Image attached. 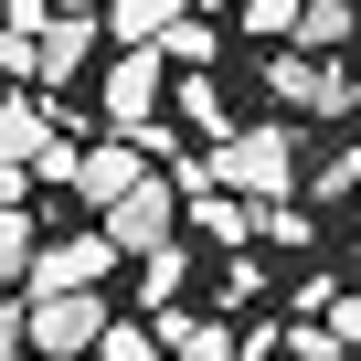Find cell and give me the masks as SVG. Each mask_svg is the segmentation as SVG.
<instances>
[{"label": "cell", "mask_w": 361, "mask_h": 361, "mask_svg": "<svg viewBox=\"0 0 361 361\" xmlns=\"http://www.w3.org/2000/svg\"><path fill=\"white\" fill-rule=\"evenodd\" d=\"M329 340H340V350H361V287H340V308H329Z\"/></svg>", "instance_id": "ffe728a7"}, {"label": "cell", "mask_w": 361, "mask_h": 361, "mask_svg": "<svg viewBox=\"0 0 361 361\" xmlns=\"http://www.w3.org/2000/svg\"><path fill=\"white\" fill-rule=\"evenodd\" d=\"M350 43H361L350 0H308V11H298V54H350Z\"/></svg>", "instance_id": "4fadbf2b"}, {"label": "cell", "mask_w": 361, "mask_h": 361, "mask_svg": "<svg viewBox=\"0 0 361 361\" xmlns=\"http://www.w3.org/2000/svg\"><path fill=\"white\" fill-rule=\"evenodd\" d=\"M224 192H245V202H276L287 192V128H245V138H213V159H202Z\"/></svg>", "instance_id": "277c9868"}, {"label": "cell", "mask_w": 361, "mask_h": 361, "mask_svg": "<svg viewBox=\"0 0 361 361\" xmlns=\"http://www.w3.org/2000/svg\"><path fill=\"white\" fill-rule=\"evenodd\" d=\"M266 85H276V106H287V117H361V85H350L340 64L298 54V43H287V54L266 64Z\"/></svg>", "instance_id": "7a4b0ae2"}, {"label": "cell", "mask_w": 361, "mask_h": 361, "mask_svg": "<svg viewBox=\"0 0 361 361\" xmlns=\"http://www.w3.org/2000/svg\"><path fill=\"white\" fill-rule=\"evenodd\" d=\"M159 54H170V64H213V54H224V32H213V22H180Z\"/></svg>", "instance_id": "e0dca14e"}, {"label": "cell", "mask_w": 361, "mask_h": 361, "mask_svg": "<svg viewBox=\"0 0 361 361\" xmlns=\"http://www.w3.org/2000/svg\"><path fill=\"white\" fill-rule=\"evenodd\" d=\"M43 54H32V32H11V22H0V75H32Z\"/></svg>", "instance_id": "44dd1931"}, {"label": "cell", "mask_w": 361, "mask_h": 361, "mask_svg": "<svg viewBox=\"0 0 361 361\" xmlns=\"http://www.w3.org/2000/svg\"><path fill=\"white\" fill-rule=\"evenodd\" d=\"M350 85H361V75H350Z\"/></svg>", "instance_id": "4316f807"}, {"label": "cell", "mask_w": 361, "mask_h": 361, "mask_svg": "<svg viewBox=\"0 0 361 361\" xmlns=\"http://www.w3.org/2000/svg\"><path fill=\"white\" fill-rule=\"evenodd\" d=\"M43 149H54V106L43 96H0V180L22 159H43Z\"/></svg>", "instance_id": "ba28073f"}, {"label": "cell", "mask_w": 361, "mask_h": 361, "mask_svg": "<svg viewBox=\"0 0 361 361\" xmlns=\"http://www.w3.org/2000/svg\"><path fill=\"white\" fill-rule=\"evenodd\" d=\"M159 96H170V54H159V43H117V64H106V85H96V117H106L117 138H149V128H159Z\"/></svg>", "instance_id": "6da1fadb"}, {"label": "cell", "mask_w": 361, "mask_h": 361, "mask_svg": "<svg viewBox=\"0 0 361 361\" xmlns=\"http://www.w3.org/2000/svg\"><path fill=\"white\" fill-rule=\"evenodd\" d=\"M159 350L170 361H245V340L224 319H192V308H159Z\"/></svg>", "instance_id": "9c48e42d"}, {"label": "cell", "mask_w": 361, "mask_h": 361, "mask_svg": "<svg viewBox=\"0 0 361 361\" xmlns=\"http://www.w3.org/2000/svg\"><path fill=\"white\" fill-rule=\"evenodd\" d=\"M22 340H32V308H11V298H0V361H11Z\"/></svg>", "instance_id": "603a6c76"}, {"label": "cell", "mask_w": 361, "mask_h": 361, "mask_svg": "<svg viewBox=\"0 0 361 361\" xmlns=\"http://www.w3.org/2000/svg\"><path fill=\"white\" fill-rule=\"evenodd\" d=\"M43 266V234H32V202H0V287H32Z\"/></svg>", "instance_id": "7c38bea8"}, {"label": "cell", "mask_w": 361, "mask_h": 361, "mask_svg": "<svg viewBox=\"0 0 361 361\" xmlns=\"http://www.w3.org/2000/svg\"><path fill=\"white\" fill-rule=\"evenodd\" d=\"M180 22H192V0H106V32L117 43H170Z\"/></svg>", "instance_id": "8fae6325"}, {"label": "cell", "mask_w": 361, "mask_h": 361, "mask_svg": "<svg viewBox=\"0 0 361 361\" xmlns=\"http://www.w3.org/2000/svg\"><path fill=\"white\" fill-rule=\"evenodd\" d=\"M276 350H287L276 329H245V361H276Z\"/></svg>", "instance_id": "cb8c5ba5"}, {"label": "cell", "mask_w": 361, "mask_h": 361, "mask_svg": "<svg viewBox=\"0 0 361 361\" xmlns=\"http://www.w3.org/2000/svg\"><path fill=\"white\" fill-rule=\"evenodd\" d=\"M32 308V350L43 361H85L106 340V287H64V298H22Z\"/></svg>", "instance_id": "3957f363"}, {"label": "cell", "mask_w": 361, "mask_h": 361, "mask_svg": "<svg viewBox=\"0 0 361 361\" xmlns=\"http://www.w3.org/2000/svg\"><path fill=\"white\" fill-rule=\"evenodd\" d=\"M213 11H234V0H213Z\"/></svg>", "instance_id": "484cf974"}, {"label": "cell", "mask_w": 361, "mask_h": 361, "mask_svg": "<svg viewBox=\"0 0 361 361\" xmlns=\"http://www.w3.org/2000/svg\"><path fill=\"white\" fill-rule=\"evenodd\" d=\"M54 11H75V22H96V11H106V0H54Z\"/></svg>", "instance_id": "d4e9b609"}, {"label": "cell", "mask_w": 361, "mask_h": 361, "mask_svg": "<svg viewBox=\"0 0 361 361\" xmlns=\"http://www.w3.org/2000/svg\"><path fill=\"white\" fill-rule=\"evenodd\" d=\"M180 287H192V255H180V245L138 255V298H149V308H180Z\"/></svg>", "instance_id": "5bb4252c"}, {"label": "cell", "mask_w": 361, "mask_h": 361, "mask_svg": "<svg viewBox=\"0 0 361 361\" xmlns=\"http://www.w3.org/2000/svg\"><path fill=\"white\" fill-rule=\"evenodd\" d=\"M117 266V245L106 234H64V245H43V266H32V298H64V287H96Z\"/></svg>", "instance_id": "52a82bcc"}, {"label": "cell", "mask_w": 361, "mask_h": 361, "mask_svg": "<svg viewBox=\"0 0 361 361\" xmlns=\"http://www.w3.org/2000/svg\"><path fill=\"white\" fill-rule=\"evenodd\" d=\"M234 11H245V32H298L308 0H234Z\"/></svg>", "instance_id": "ac0fdd59"}, {"label": "cell", "mask_w": 361, "mask_h": 361, "mask_svg": "<svg viewBox=\"0 0 361 361\" xmlns=\"http://www.w3.org/2000/svg\"><path fill=\"white\" fill-rule=\"evenodd\" d=\"M170 224H180V180H159V170L138 180L128 202H106V213H96V234H106L117 255H159V245H170Z\"/></svg>", "instance_id": "5b68a950"}, {"label": "cell", "mask_w": 361, "mask_h": 361, "mask_svg": "<svg viewBox=\"0 0 361 361\" xmlns=\"http://www.w3.org/2000/svg\"><path fill=\"white\" fill-rule=\"evenodd\" d=\"M170 106H180V117H192V128H213V138H224V96H213V85H202V75H192V85H180V96H170Z\"/></svg>", "instance_id": "d6986e66"}, {"label": "cell", "mask_w": 361, "mask_h": 361, "mask_svg": "<svg viewBox=\"0 0 361 361\" xmlns=\"http://www.w3.org/2000/svg\"><path fill=\"white\" fill-rule=\"evenodd\" d=\"M32 54H43L32 75H43V85H64V75H85V54H96V22H75V11H54V22L32 32Z\"/></svg>", "instance_id": "30bf717a"}, {"label": "cell", "mask_w": 361, "mask_h": 361, "mask_svg": "<svg viewBox=\"0 0 361 361\" xmlns=\"http://www.w3.org/2000/svg\"><path fill=\"white\" fill-rule=\"evenodd\" d=\"M138 180H149V170H138V138H106V149H85V159H75V202H85V213H106V202H128V192H138Z\"/></svg>", "instance_id": "8992f818"}, {"label": "cell", "mask_w": 361, "mask_h": 361, "mask_svg": "<svg viewBox=\"0 0 361 361\" xmlns=\"http://www.w3.org/2000/svg\"><path fill=\"white\" fill-rule=\"evenodd\" d=\"M255 234H266V245H308L319 224H308V202H266V213H255Z\"/></svg>", "instance_id": "2e32d148"}, {"label": "cell", "mask_w": 361, "mask_h": 361, "mask_svg": "<svg viewBox=\"0 0 361 361\" xmlns=\"http://www.w3.org/2000/svg\"><path fill=\"white\" fill-rule=\"evenodd\" d=\"M96 361H170V350H159V329H128V319H106Z\"/></svg>", "instance_id": "9a60e30c"}, {"label": "cell", "mask_w": 361, "mask_h": 361, "mask_svg": "<svg viewBox=\"0 0 361 361\" xmlns=\"http://www.w3.org/2000/svg\"><path fill=\"white\" fill-rule=\"evenodd\" d=\"M0 22H11V32H43V22H54V0H0Z\"/></svg>", "instance_id": "7402d4cb"}]
</instances>
